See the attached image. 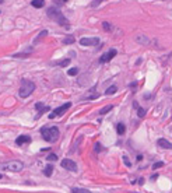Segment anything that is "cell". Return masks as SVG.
Returning <instances> with one entry per match:
<instances>
[{
  "mask_svg": "<svg viewBox=\"0 0 172 193\" xmlns=\"http://www.w3.org/2000/svg\"><path fill=\"white\" fill-rule=\"evenodd\" d=\"M48 17H49L51 20L56 21L59 25H63L66 30H69V28H70V22H69V20H67V18H66L65 16L57 10L56 7H51V9H48Z\"/></svg>",
  "mask_w": 172,
  "mask_h": 193,
  "instance_id": "6da1fadb",
  "label": "cell"
},
{
  "mask_svg": "<svg viewBox=\"0 0 172 193\" xmlns=\"http://www.w3.org/2000/svg\"><path fill=\"white\" fill-rule=\"evenodd\" d=\"M41 134H42V137L45 141H48V143H55V141H57L59 139V129L56 128V126H45V128L41 129Z\"/></svg>",
  "mask_w": 172,
  "mask_h": 193,
  "instance_id": "7a4b0ae2",
  "label": "cell"
},
{
  "mask_svg": "<svg viewBox=\"0 0 172 193\" xmlns=\"http://www.w3.org/2000/svg\"><path fill=\"white\" fill-rule=\"evenodd\" d=\"M22 168H24V164H22L21 161H17V160L6 161V162H1V164H0V169H1V171L20 172Z\"/></svg>",
  "mask_w": 172,
  "mask_h": 193,
  "instance_id": "3957f363",
  "label": "cell"
},
{
  "mask_svg": "<svg viewBox=\"0 0 172 193\" xmlns=\"http://www.w3.org/2000/svg\"><path fill=\"white\" fill-rule=\"evenodd\" d=\"M34 90H35V84H34L32 81H30V80H22L21 87H20V90H18V95L21 96V98H27V96H30L32 94Z\"/></svg>",
  "mask_w": 172,
  "mask_h": 193,
  "instance_id": "277c9868",
  "label": "cell"
},
{
  "mask_svg": "<svg viewBox=\"0 0 172 193\" xmlns=\"http://www.w3.org/2000/svg\"><path fill=\"white\" fill-rule=\"evenodd\" d=\"M71 107V104L70 102H66V104H63L62 107H57L56 109H53V112H51L48 116H49V119H53L55 116H57V115H62V113H65L66 111L69 109V108Z\"/></svg>",
  "mask_w": 172,
  "mask_h": 193,
  "instance_id": "5b68a950",
  "label": "cell"
},
{
  "mask_svg": "<svg viewBox=\"0 0 172 193\" xmlns=\"http://www.w3.org/2000/svg\"><path fill=\"white\" fill-rule=\"evenodd\" d=\"M62 168H65V169H69V171L76 172V171H77V164H76L73 160H69V158H66V160L62 161Z\"/></svg>",
  "mask_w": 172,
  "mask_h": 193,
  "instance_id": "8992f818",
  "label": "cell"
},
{
  "mask_svg": "<svg viewBox=\"0 0 172 193\" xmlns=\"http://www.w3.org/2000/svg\"><path fill=\"white\" fill-rule=\"evenodd\" d=\"M99 42V39L98 38H83V39H80V45L81 46H95L97 43Z\"/></svg>",
  "mask_w": 172,
  "mask_h": 193,
  "instance_id": "52a82bcc",
  "label": "cell"
},
{
  "mask_svg": "<svg viewBox=\"0 0 172 193\" xmlns=\"http://www.w3.org/2000/svg\"><path fill=\"white\" fill-rule=\"evenodd\" d=\"M116 53H118V52H116V49H111L108 53H105V55H102V56H101L99 62H101V63H107V62H109L112 57H115Z\"/></svg>",
  "mask_w": 172,
  "mask_h": 193,
  "instance_id": "ba28073f",
  "label": "cell"
},
{
  "mask_svg": "<svg viewBox=\"0 0 172 193\" xmlns=\"http://www.w3.org/2000/svg\"><path fill=\"white\" fill-rule=\"evenodd\" d=\"M35 108H36V111H38V115L35 116V119H39L42 116V113H45V112L49 111V107H45L42 102H36V104H35Z\"/></svg>",
  "mask_w": 172,
  "mask_h": 193,
  "instance_id": "9c48e42d",
  "label": "cell"
},
{
  "mask_svg": "<svg viewBox=\"0 0 172 193\" xmlns=\"http://www.w3.org/2000/svg\"><path fill=\"white\" fill-rule=\"evenodd\" d=\"M157 144H158L161 148H165V150H171V148H172V144L168 141V140H165V139H160L158 141H157Z\"/></svg>",
  "mask_w": 172,
  "mask_h": 193,
  "instance_id": "30bf717a",
  "label": "cell"
},
{
  "mask_svg": "<svg viewBox=\"0 0 172 193\" xmlns=\"http://www.w3.org/2000/svg\"><path fill=\"white\" fill-rule=\"evenodd\" d=\"M30 141H31V137H30V136H25V134H22V136H20V137H17V140H16V143H17L18 146H22V144L30 143Z\"/></svg>",
  "mask_w": 172,
  "mask_h": 193,
  "instance_id": "8fae6325",
  "label": "cell"
},
{
  "mask_svg": "<svg viewBox=\"0 0 172 193\" xmlns=\"http://www.w3.org/2000/svg\"><path fill=\"white\" fill-rule=\"evenodd\" d=\"M31 4H32V7H35V9H41V7L45 6V0H32Z\"/></svg>",
  "mask_w": 172,
  "mask_h": 193,
  "instance_id": "7c38bea8",
  "label": "cell"
},
{
  "mask_svg": "<svg viewBox=\"0 0 172 193\" xmlns=\"http://www.w3.org/2000/svg\"><path fill=\"white\" fill-rule=\"evenodd\" d=\"M52 173H53V167H52V165H48V167L43 169V175H45V176H51Z\"/></svg>",
  "mask_w": 172,
  "mask_h": 193,
  "instance_id": "4fadbf2b",
  "label": "cell"
},
{
  "mask_svg": "<svg viewBox=\"0 0 172 193\" xmlns=\"http://www.w3.org/2000/svg\"><path fill=\"white\" fill-rule=\"evenodd\" d=\"M74 41H76L74 36H73V35H69V36H66L62 42L65 43V45H70V43H74Z\"/></svg>",
  "mask_w": 172,
  "mask_h": 193,
  "instance_id": "5bb4252c",
  "label": "cell"
},
{
  "mask_svg": "<svg viewBox=\"0 0 172 193\" xmlns=\"http://www.w3.org/2000/svg\"><path fill=\"white\" fill-rule=\"evenodd\" d=\"M125 130H126V128H125L123 123H118L116 125V132H118L119 134H125Z\"/></svg>",
  "mask_w": 172,
  "mask_h": 193,
  "instance_id": "9a60e30c",
  "label": "cell"
},
{
  "mask_svg": "<svg viewBox=\"0 0 172 193\" xmlns=\"http://www.w3.org/2000/svg\"><path fill=\"white\" fill-rule=\"evenodd\" d=\"M116 91H118V87H116V86H111L109 88H107V91H105V92H107L108 95H112V94H115Z\"/></svg>",
  "mask_w": 172,
  "mask_h": 193,
  "instance_id": "2e32d148",
  "label": "cell"
},
{
  "mask_svg": "<svg viewBox=\"0 0 172 193\" xmlns=\"http://www.w3.org/2000/svg\"><path fill=\"white\" fill-rule=\"evenodd\" d=\"M71 193H91L87 189H80V188H73L71 189Z\"/></svg>",
  "mask_w": 172,
  "mask_h": 193,
  "instance_id": "e0dca14e",
  "label": "cell"
},
{
  "mask_svg": "<svg viewBox=\"0 0 172 193\" xmlns=\"http://www.w3.org/2000/svg\"><path fill=\"white\" fill-rule=\"evenodd\" d=\"M53 64H59V66L65 67V66H69V64H70V59H66V60H62V62H55Z\"/></svg>",
  "mask_w": 172,
  "mask_h": 193,
  "instance_id": "ac0fdd59",
  "label": "cell"
},
{
  "mask_svg": "<svg viewBox=\"0 0 172 193\" xmlns=\"http://www.w3.org/2000/svg\"><path fill=\"white\" fill-rule=\"evenodd\" d=\"M46 35H48V31H46V30H43V31L41 32L39 35H38V38H35V41H34V42L36 43V42H38V41H39V39H42L43 36H46Z\"/></svg>",
  "mask_w": 172,
  "mask_h": 193,
  "instance_id": "d6986e66",
  "label": "cell"
},
{
  "mask_svg": "<svg viewBox=\"0 0 172 193\" xmlns=\"http://www.w3.org/2000/svg\"><path fill=\"white\" fill-rule=\"evenodd\" d=\"M111 109H112V105H108V107L102 108V109L99 111V115H104V113H107V112H109Z\"/></svg>",
  "mask_w": 172,
  "mask_h": 193,
  "instance_id": "ffe728a7",
  "label": "cell"
},
{
  "mask_svg": "<svg viewBox=\"0 0 172 193\" xmlns=\"http://www.w3.org/2000/svg\"><path fill=\"white\" fill-rule=\"evenodd\" d=\"M77 73H78V69H77V67H73V69H70V70L67 72V74L69 76H76Z\"/></svg>",
  "mask_w": 172,
  "mask_h": 193,
  "instance_id": "44dd1931",
  "label": "cell"
},
{
  "mask_svg": "<svg viewBox=\"0 0 172 193\" xmlns=\"http://www.w3.org/2000/svg\"><path fill=\"white\" fill-rule=\"evenodd\" d=\"M137 113H139V118H143L146 115V111L143 108H137Z\"/></svg>",
  "mask_w": 172,
  "mask_h": 193,
  "instance_id": "7402d4cb",
  "label": "cell"
},
{
  "mask_svg": "<svg viewBox=\"0 0 172 193\" xmlns=\"http://www.w3.org/2000/svg\"><path fill=\"white\" fill-rule=\"evenodd\" d=\"M101 1H104V0H92V3H91V7H98V6L101 4Z\"/></svg>",
  "mask_w": 172,
  "mask_h": 193,
  "instance_id": "603a6c76",
  "label": "cell"
},
{
  "mask_svg": "<svg viewBox=\"0 0 172 193\" xmlns=\"http://www.w3.org/2000/svg\"><path fill=\"white\" fill-rule=\"evenodd\" d=\"M102 27H104V30H105V31H111V30H112V27H111V24H109V22H104V24H102Z\"/></svg>",
  "mask_w": 172,
  "mask_h": 193,
  "instance_id": "cb8c5ba5",
  "label": "cell"
},
{
  "mask_svg": "<svg viewBox=\"0 0 172 193\" xmlns=\"http://www.w3.org/2000/svg\"><path fill=\"white\" fill-rule=\"evenodd\" d=\"M46 160H49V161H56V160H57V155H56V154H49Z\"/></svg>",
  "mask_w": 172,
  "mask_h": 193,
  "instance_id": "d4e9b609",
  "label": "cell"
},
{
  "mask_svg": "<svg viewBox=\"0 0 172 193\" xmlns=\"http://www.w3.org/2000/svg\"><path fill=\"white\" fill-rule=\"evenodd\" d=\"M161 167H164V162H155V164L152 165L154 169H158V168H161Z\"/></svg>",
  "mask_w": 172,
  "mask_h": 193,
  "instance_id": "484cf974",
  "label": "cell"
},
{
  "mask_svg": "<svg viewBox=\"0 0 172 193\" xmlns=\"http://www.w3.org/2000/svg\"><path fill=\"white\" fill-rule=\"evenodd\" d=\"M137 42H143V43H148V39H146V38H144V36H143V35H141V36H139V38H137Z\"/></svg>",
  "mask_w": 172,
  "mask_h": 193,
  "instance_id": "4316f807",
  "label": "cell"
},
{
  "mask_svg": "<svg viewBox=\"0 0 172 193\" xmlns=\"http://www.w3.org/2000/svg\"><path fill=\"white\" fill-rule=\"evenodd\" d=\"M53 1L57 4V6H62V4H63V3H66L67 0H53Z\"/></svg>",
  "mask_w": 172,
  "mask_h": 193,
  "instance_id": "83f0119b",
  "label": "cell"
},
{
  "mask_svg": "<svg viewBox=\"0 0 172 193\" xmlns=\"http://www.w3.org/2000/svg\"><path fill=\"white\" fill-rule=\"evenodd\" d=\"M123 160H125V164H126L127 167H130V161H127V158H126V157H123Z\"/></svg>",
  "mask_w": 172,
  "mask_h": 193,
  "instance_id": "f1b7e54d",
  "label": "cell"
},
{
  "mask_svg": "<svg viewBox=\"0 0 172 193\" xmlns=\"http://www.w3.org/2000/svg\"><path fill=\"white\" fill-rule=\"evenodd\" d=\"M95 147H97V148H95L97 151H99V150H101V148H99V147H101V146H99V143H97V144H95Z\"/></svg>",
  "mask_w": 172,
  "mask_h": 193,
  "instance_id": "f546056e",
  "label": "cell"
},
{
  "mask_svg": "<svg viewBox=\"0 0 172 193\" xmlns=\"http://www.w3.org/2000/svg\"><path fill=\"white\" fill-rule=\"evenodd\" d=\"M139 183H140V185H143V183H144V179H143V178H140V179H139Z\"/></svg>",
  "mask_w": 172,
  "mask_h": 193,
  "instance_id": "4dcf8cb0",
  "label": "cell"
},
{
  "mask_svg": "<svg viewBox=\"0 0 172 193\" xmlns=\"http://www.w3.org/2000/svg\"><path fill=\"white\" fill-rule=\"evenodd\" d=\"M1 178H3V175H1V173H0V179H1Z\"/></svg>",
  "mask_w": 172,
  "mask_h": 193,
  "instance_id": "1f68e13d",
  "label": "cell"
},
{
  "mask_svg": "<svg viewBox=\"0 0 172 193\" xmlns=\"http://www.w3.org/2000/svg\"><path fill=\"white\" fill-rule=\"evenodd\" d=\"M0 3H3V0H0Z\"/></svg>",
  "mask_w": 172,
  "mask_h": 193,
  "instance_id": "d6a6232c",
  "label": "cell"
}]
</instances>
